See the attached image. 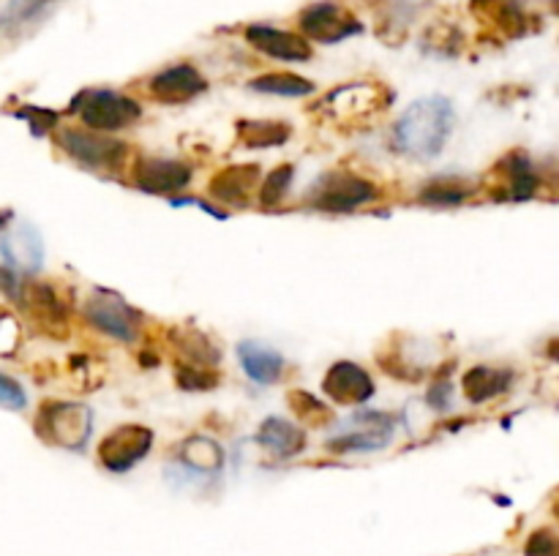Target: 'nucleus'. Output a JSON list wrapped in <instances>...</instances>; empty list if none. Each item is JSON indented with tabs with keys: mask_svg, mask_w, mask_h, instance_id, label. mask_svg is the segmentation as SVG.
Returning <instances> with one entry per match:
<instances>
[{
	"mask_svg": "<svg viewBox=\"0 0 559 556\" xmlns=\"http://www.w3.org/2000/svg\"><path fill=\"white\" fill-rule=\"evenodd\" d=\"M93 431L91 409L74 401H47L36 418V434L63 450H85Z\"/></svg>",
	"mask_w": 559,
	"mask_h": 556,
	"instance_id": "20e7f679",
	"label": "nucleus"
},
{
	"mask_svg": "<svg viewBox=\"0 0 559 556\" xmlns=\"http://www.w3.org/2000/svg\"><path fill=\"white\" fill-rule=\"evenodd\" d=\"M260 167L243 164V167H227L218 174H213L207 183V194L229 207H246L260 191Z\"/></svg>",
	"mask_w": 559,
	"mask_h": 556,
	"instance_id": "2eb2a0df",
	"label": "nucleus"
},
{
	"mask_svg": "<svg viewBox=\"0 0 559 556\" xmlns=\"http://www.w3.org/2000/svg\"><path fill=\"white\" fill-rule=\"evenodd\" d=\"M289 403H293L298 418L306 420V423H322V420L331 418L325 403H320L314 396H309V392H293V396H289Z\"/></svg>",
	"mask_w": 559,
	"mask_h": 556,
	"instance_id": "cd10ccee",
	"label": "nucleus"
},
{
	"mask_svg": "<svg viewBox=\"0 0 559 556\" xmlns=\"http://www.w3.org/2000/svg\"><path fill=\"white\" fill-rule=\"evenodd\" d=\"M82 316L91 327H96L104 336L115 338V341H136L140 338L142 316L126 303L120 294L107 292V289H96L82 303Z\"/></svg>",
	"mask_w": 559,
	"mask_h": 556,
	"instance_id": "423d86ee",
	"label": "nucleus"
},
{
	"mask_svg": "<svg viewBox=\"0 0 559 556\" xmlns=\"http://www.w3.org/2000/svg\"><path fill=\"white\" fill-rule=\"evenodd\" d=\"M380 200V189L355 172L333 169L320 174L309 189V207L322 213H353Z\"/></svg>",
	"mask_w": 559,
	"mask_h": 556,
	"instance_id": "7ed1b4c3",
	"label": "nucleus"
},
{
	"mask_svg": "<svg viewBox=\"0 0 559 556\" xmlns=\"http://www.w3.org/2000/svg\"><path fill=\"white\" fill-rule=\"evenodd\" d=\"M382 98H385V90L377 85H344L336 87L331 96L322 101V112L331 114L336 120H360L366 114H371L374 109L382 107Z\"/></svg>",
	"mask_w": 559,
	"mask_h": 556,
	"instance_id": "dca6fc26",
	"label": "nucleus"
},
{
	"mask_svg": "<svg viewBox=\"0 0 559 556\" xmlns=\"http://www.w3.org/2000/svg\"><path fill=\"white\" fill-rule=\"evenodd\" d=\"M322 392L338 407H364L374 396V379L369 371L349 360H338L322 379Z\"/></svg>",
	"mask_w": 559,
	"mask_h": 556,
	"instance_id": "1a4fd4ad",
	"label": "nucleus"
},
{
	"mask_svg": "<svg viewBox=\"0 0 559 556\" xmlns=\"http://www.w3.org/2000/svg\"><path fill=\"white\" fill-rule=\"evenodd\" d=\"M153 447V431L145 425H120V428L109 431L98 445V461L104 469L120 474L129 472L131 467L142 461Z\"/></svg>",
	"mask_w": 559,
	"mask_h": 556,
	"instance_id": "6e6552de",
	"label": "nucleus"
},
{
	"mask_svg": "<svg viewBox=\"0 0 559 556\" xmlns=\"http://www.w3.org/2000/svg\"><path fill=\"white\" fill-rule=\"evenodd\" d=\"M58 145L76 164L87 169H102V172H118L129 156V145L93 129H60Z\"/></svg>",
	"mask_w": 559,
	"mask_h": 556,
	"instance_id": "39448f33",
	"label": "nucleus"
},
{
	"mask_svg": "<svg viewBox=\"0 0 559 556\" xmlns=\"http://www.w3.org/2000/svg\"><path fill=\"white\" fill-rule=\"evenodd\" d=\"M300 36L306 41H320V44H338L349 36H358L364 33V22L353 14L349 9H344L342 3H333V0H322V3H311L309 9L300 11L298 16Z\"/></svg>",
	"mask_w": 559,
	"mask_h": 556,
	"instance_id": "0eeeda50",
	"label": "nucleus"
},
{
	"mask_svg": "<svg viewBox=\"0 0 559 556\" xmlns=\"http://www.w3.org/2000/svg\"><path fill=\"white\" fill-rule=\"evenodd\" d=\"M473 14L506 36H522L527 31V14L516 0H473Z\"/></svg>",
	"mask_w": 559,
	"mask_h": 556,
	"instance_id": "aec40b11",
	"label": "nucleus"
},
{
	"mask_svg": "<svg viewBox=\"0 0 559 556\" xmlns=\"http://www.w3.org/2000/svg\"><path fill=\"white\" fill-rule=\"evenodd\" d=\"M131 180L145 194H180L191 183V167L175 158H142L131 169Z\"/></svg>",
	"mask_w": 559,
	"mask_h": 556,
	"instance_id": "9d476101",
	"label": "nucleus"
},
{
	"mask_svg": "<svg viewBox=\"0 0 559 556\" xmlns=\"http://www.w3.org/2000/svg\"><path fill=\"white\" fill-rule=\"evenodd\" d=\"M524 554L527 556H559V534L551 529H538V532L530 534L527 545H524Z\"/></svg>",
	"mask_w": 559,
	"mask_h": 556,
	"instance_id": "c85d7f7f",
	"label": "nucleus"
},
{
	"mask_svg": "<svg viewBox=\"0 0 559 556\" xmlns=\"http://www.w3.org/2000/svg\"><path fill=\"white\" fill-rule=\"evenodd\" d=\"M251 90L267 93V96H284V98H304L314 93V82L306 76L287 74V71H273V74H262L249 82Z\"/></svg>",
	"mask_w": 559,
	"mask_h": 556,
	"instance_id": "b1692460",
	"label": "nucleus"
},
{
	"mask_svg": "<svg viewBox=\"0 0 559 556\" xmlns=\"http://www.w3.org/2000/svg\"><path fill=\"white\" fill-rule=\"evenodd\" d=\"M513 374L508 368H495V365H475L464 374V392L473 403L491 401L502 396L511 387Z\"/></svg>",
	"mask_w": 559,
	"mask_h": 556,
	"instance_id": "4be33fe9",
	"label": "nucleus"
},
{
	"mask_svg": "<svg viewBox=\"0 0 559 556\" xmlns=\"http://www.w3.org/2000/svg\"><path fill=\"white\" fill-rule=\"evenodd\" d=\"M71 112L82 120L85 129L102 131V134L129 129L142 118V107L134 98L123 96V93L104 90V87L82 90L71 104Z\"/></svg>",
	"mask_w": 559,
	"mask_h": 556,
	"instance_id": "f03ea898",
	"label": "nucleus"
},
{
	"mask_svg": "<svg viewBox=\"0 0 559 556\" xmlns=\"http://www.w3.org/2000/svg\"><path fill=\"white\" fill-rule=\"evenodd\" d=\"M22 305L33 314V319L47 330L60 333L66 327V309L58 300V294L47 287V283H25L16 294Z\"/></svg>",
	"mask_w": 559,
	"mask_h": 556,
	"instance_id": "6ab92c4d",
	"label": "nucleus"
},
{
	"mask_svg": "<svg viewBox=\"0 0 559 556\" xmlns=\"http://www.w3.org/2000/svg\"><path fill=\"white\" fill-rule=\"evenodd\" d=\"M147 90L162 104H186L207 90V80L191 63H178L151 76Z\"/></svg>",
	"mask_w": 559,
	"mask_h": 556,
	"instance_id": "ddd939ff",
	"label": "nucleus"
},
{
	"mask_svg": "<svg viewBox=\"0 0 559 556\" xmlns=\"http://www.w3.org/2000/svg\"><path fill=\"white\" fill-rule=\"evenodd\" d=\"M25 403H27V396H25V390H22L20 382L11 379V376H5V374H0V407L16 412V409H25Z\"/></svg>",
	"mask_w": 559,
	"mask_h": 556,
	"instance_id": "c756f323",
	"label": "nucleus"
},
{
	"mask_svg": "<svg viewBox=\"0 0 559 556\" xmlns=\"http://www.w3.org/2000/svg\"><path fill=\"white\" fill-rule=\"evenodd\" d=\"M246 41L257 52L284 60V63H306L314 55L311 52V44L300 33H289L273 25H249L246 27Z\"/></svg>",
	"mask_w": 559,
	"mask_h": 556,
	"instance_id": "f8f14e48",
	"label": "nucleus"
},
{
	"mask_svg": "<svg viewBox=\"0 0 559 556\" xmlns=\"http://www.w3.org/2000/svg\"><path fill=\"white\" fill-rule=\"evenodd\" d=\"M52 0H11L9 3V22H31L41 14Z\"/></svg>",
	"mask_w": 559,
	"mask_h": 556,
	"instance_id": "7c9ffc66",
	"label": "nucleus"
},
{
	"mask_svg": "<svg viewBox=\"0 0 559 556\" xmlns=\"http://www.w3.org/2000/svg\"><path fill=\"white\" fill-rule=\"evenodd\" d=\"M555 512H557V518H559V496H557V501H555Z\"/></svg>",
	"mask_w": 559,
	"mask_h": 556,
	"instance_id": "473e14b6",
	"label": "nucleus"
},
{
	"mask_svg": "<svg viewBox=\"0 0 559 556\" xmlns=\"http://www.w3.org/2000/svg\"><path fill=\"white\" fill-rule=\"evenodd\" d=\"M289 125L278 120H240L238 142L251 150H265V147H278L289 140Z\"/></svg>",
	"mask_w": 559,
	"mask_h": 556,
	"instance_id": "5701e85b",
	"label": "nucleus"
},
{
	"mask_svg": "<svg viewBox=\"0 0 559 556\" xmlns=\"http://www.w3.org/2000/svg\"><path fill=\"white\" fill-rule=\"evenodd\" d=\"M497 172L506 178V185H502V191H506V200H530V196L538 191V172H535L533 161H530L524 153H511V156L506 158V161L500 164V169Z\"/></svg>",
	"mask_w": 559,
	"mask_h": 556,
	"instance_id": "412c9836",
	"label": "nucleus"
},
{
	"mask_svg": "<svg viewBox=\"0 0 559 556\" xmlns=\"http://www.w3.org/2000/svg\"><path fill=\"white\" fill-rule=\"evenodd\" d=\"M257 442L265 447L271 456L276 458H295L298 452H304L306 447V431L300 425L289 423L284 418H267L262 420L260 431H257Z\"/></svg>",
	"mask_w": 559,
	"mask_h": 556,
	"instance_id": "a211bd4d",
	"label": "nucleus"
},
{
	"mask_svg": "<svg viewBox=\"0 0 559 556\" xmlns=\"http://www.w3.org/2000/svg\"><path fill=\"white\" fill-rule=\"evenodd\" d=\"M473 191H475L473 185L464 183V180L459 178H437L420 189V202H424V205H440V207L462 205Z\"/></svg>",
	"mask_w": 559,
	"mask_h": 556,
	"instance_id": "a878e982",
	"label": "nucleus"
},
{
	"mask_svg": "<svg viewBox=\"0 0 559 556\" xmlns=\"http://www.w3.org/2000/svg\"><path fill=\"white\" fill-rule=\"evenodd\" d=\"M555 5H557V11H559V0H555Z\"/></svg>",
	"mask_w": 559,
	"mask_h": 556,
	"instance_id": "72a5a7b5",
	"label": "nucleus"
},
{
	"mask_svg": "<svg viewBox=\"0 0 559 556\" xmlns=\"http://www.w3.org/2000/svg\"><path fill=\"white\" fill-rule=\"evenodd\" d=\"M180 458H183L186 467L197 469V472H218L224 463V450L207 436H191L183 445Z\"/></svg>",
	"mask_w": 559,
	"mask_h": 556,
	"instance_id": "393cba45",
	"label": "nucleus"
},
{
	"mask_svg": "<svg viewBox=\"0 0 559 556\" xmlns=\"http://www.w3.org/2000/svg\"><path fill=\"white\" fill-rule=\"evenodd\" d=\"M0 254L14 273H38L44 265L41 234L27 221H20L0 234Z\"/></svg>",
	"mask_w": 559,
	"mask_h": 556,
	"instance_id": "4468645a",
	"label": "nucleus"
},
{
	"mask_svg": "<svg viewBox=\"0 0 559 556\" xmlns=\"http://www.w3.org/2000/svg\"><path fill=\"white\" fill-rule=\"evenodd\" d=\"M293 180H295V169L289 167V164L273 169V172L260 183V191H257V200H260V205L276 207L278 202L289 194V189H293Z\"/></svg>",
	"mask_w": 559,
	"mask_h": 556,
	"instance_id": "bb28decb",
	"label": "nucleus"
},
{
	"mask_svg": "<svg viewBox=\"0 0 559 556\" xmlns=\"http://www.w3.org/2000/svg\"><path fill=\"white\" fill-rule=\"evenodd\" d=\"M448 398H451V385L448 382H437L429 390V403L437 409H448Z\"/></svg>",
	"mask_w": 559,
	"mask_h": 556,
	"instance_id": "2f4dec72",
	"label": "nucleus"
},
{
	"mask_svg": "<svg viewBox=\"0 0 559 556\" xmlns=\"http://www.w3.org/2000/svg\"><path fill=\"white\" fill-rule=\"evenodd\" d=\"M238 360L243 374L257 385H276L284 376V358L260 341H240Z\"/></svg>",
	"mask_w": 559,
	"mask_h": 556,
	"instance_id": "f3484780",
	"label": "nucleus"
},
{
	"mask_svg": "<svg viewBox=\"0 0 559 556\" xmlns=\"http://www.w3.org/2000/svg\"><path fill=\"white\" fill-rule=\"evenodd\" d=\"M453 125H456V112L445 96L418 98L393 123V150L418 161H429L448 145Z\"/></svg>",
	"mask_w": 559,
	"mask_h": 556,
	"instance_id": "f257e3e1",
	"label": "nucleus"
},
{
	"mask_svg": "<svg viewBox=\"0 0 559 556\" xmlns=\"http://www.w3.org/2000/svg\"><path fill=\"white\" fill-rule=\"evenodd\" d=\"M358 423L360 428L347 431L342 436L328 439V450L331 452H374L391 445L393 439V418L382 412H360Z\"/></svg>",
	"mask_w": 559,
	"mask_h": 556,
	"instance_id": "9b49d317",
	"label": "nucleus"
}]
</instances>
